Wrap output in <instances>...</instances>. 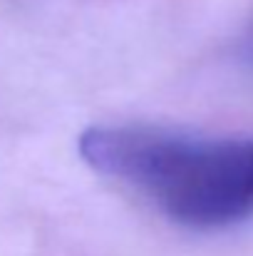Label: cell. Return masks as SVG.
Listing matches in <instances>:
<instances>
[{
  "instance_id": "obj_1",
  "label": "cell",
  "mask_w": 253,
  "mask_h": 256,
  "mask_svg": "<svg viewBox=\"0 0 253 256\" xmlns=\"http://www.w3.org/2000/svg\"><path fill=\"white\" fill-rule=\"evenodd\" d=\"M92 170L142 189L191 229L253 216V140H194L134 127H92L80 137Z\"/></svg>"
},
{
  "instance_id": "obj_2",
  "label": "cell",
  "mask_w": 253,
  "mask_h": 256,
  "mask_svg": "<svg viewBox=\"0 0 253 256\" xmlns=\"http://www.w3.org/2000/svg\"><path fill=\"white\" fill-rule=\"evenodd\" d=\"M241 52H244V60H246V62L253 68V35L249 38V42L244 45V50H241Z\"/></svg>"
}]
</instances>
